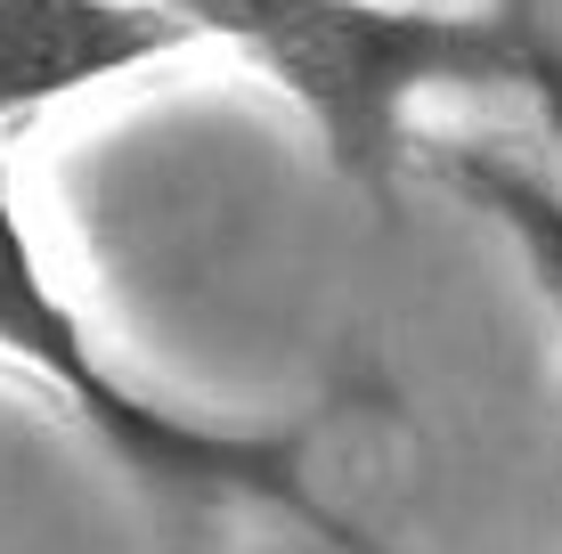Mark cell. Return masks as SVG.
<instances>
[{"label":"cell","instance_id":"1","mask_svg":"<svg viewBox=\"0 0 562 554\" xmlns=\"http://www.w3.org/2000/svg\"><path fill=\"white\" fill-rule=\"evenodd\" d=\"M196 33L237 42L318 123L342 180L383 188L408 156V106L424 90L554 82V57L514 16H457L408 0H164Z\"/></svg>","mask_w":562,"mask_h":554},{"label":"cell","instance_id":"2","mask_svg":"<svg viewBox=\"0 0 562 554\" xmlns=\"http://www.w3.org/2000/svg\"><path fill=\"white\" fill-rule=\"evenodd\" d=\"M0 335L16 359L49 375L74 408L90 416V432L139 473L164 498H196V506H228V498H278L302 506V432H204L188 416H164L147 399H131L114 375L90 359L82 327L66 318V302L49 294L42 261H33L16 213L0 221Z\"/></svg>","mask_w":562,"mask_h":554},{"label":"cell","instance_id":"4","mask_svg":"<svg viewBox=\"0 0 562 554\" xmlns=\"http://www.w3.org/2000/svg\"><path fill=\"white\" fill-rule=\"evenodd\" d=\"M457 180L473 188L497 221H506V237L521 245L538 294H547L554 318H562V196L538 180V171H521V163H506V156H481V147H473V156H457Z\"/></svg>","mask_w":562,"mask_h":554},{"label":"cell","instance_id":"3","mask_svg":"<svg viewBox=\"0 0 562 554\" xmlns=\"http://www.w3.org/2000/svg\"><path fill=\"white\" fill-rule=\"evenodd\" d=\"M188 42L196 25L164 0H0V106L25 123L66 90L155 66Z\"/></svg>","mask_w":562,"mask_h":554},{"label":"cell","instance_id":"5","mask_svg":"<svg viewBox=\"0 0 562 554\" xmlns=\"http://www.w3.org/2000/svg\"><path fill=\"white\" fill-rule=\"evenodd\" d=\"M506 16H514V25H530V0H506Z\"/></svg>","mask_w":562,"mask_h":554}]
</instances>
